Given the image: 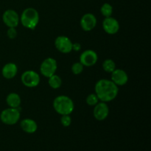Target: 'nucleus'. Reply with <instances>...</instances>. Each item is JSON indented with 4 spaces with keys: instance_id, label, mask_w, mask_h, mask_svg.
<instances>
[{
    "instance_id": "obj_20",
    "label": "nucleus",
    "mask_w": 151,
    "mask_h": 151,
    "mask_svg": "<svg viewBox=\"0 0 151 151\" xmlns=\"http://www.w3.org/2000/svg\"><path fill=\"white\" fill-rule=\"evenodd\" d=\"M86 103L90 106H94L98 103L99 99L96 94H90L86 97Z\"/></svg>"
},
{
    "instance_id": "obj_16",
    "label": "nucleus",
    "mask_w": 151,
    "mask_h": 151,
    "mask_svg": "<svg viewBox=\"0 0 151 151\" xmlns=\"http://www.w3.org/2000/svg\"><path fill=\"white\" fill-rule=\"evenodd\" d=\"M6 102L10 108L18 109L20 107L21 105V97L16 93H10L7 96Z\"/></svg>"
},
{
    "instance_id": "obj_2",
    "label": "nucleus",
    "mask_w": 151,
    "mask_h": 151,
    "mask_svg": "<svg viewBox=\"0 0 151 151\" xmlns=\"http://www.w3.org/2000/svg\"><path fill=\"white\" fill-rule=\"evenodd\" d=\"M53 108L59 114L69 115L74 111L75 105L70 97L60 95L55 98L53 101Z\"/></svg>"
},
{
    "instance_id": "obj_22",
    "label": "nucleus",
    "mask_w": 151,
    "mask_h": 151,
    "mask_svg": "<svg viewBox=\"0 0 151 151\" xmlns=\"http://www.w3.org/2000/svg\"><path fill=\"white\" fill-rule=\"evenodd\" d=\"M60 122L63 126L69 127L72 123V119L69 115H62L61 118H60Z\"/></svg>"
},
{
    "instance_id": "obj_3",
    "label": "nucleus",
    "mask_w": 151,
    "mask_h": 151,
    "mask_svg": "<svg viewBox=\"0 0 151 151\" xmlns=\"http://www.w3.org/2000/svg\"><path fill=\"white\" fill-rule=\"evenodd\" d=\"M20 21L24 27L34 29L39 22V14L35 8L28 7L22 12Z\"/></svg>"
},
{
    "instance_id": "obj_12",
    "label": "nucleus",
    "mask_w": 151,
    "mask_h": 151,
    "mask_svg": "<svg viewBox=\"0 0 151 151\" xmlns=\"http://www.w3.org/2000/svg\"><path fill=\"white\" fill-rule=\"evenodd\" d=\"M97 24V19L92 13L83 15L81 19V26L84 31H91Z\"/></svg>"
},
{
    "instance_id": "obj_21",
    "label": "nucleus",
    "mask_w": 151,
    "mask_h": 151,
    "mask_svg": "<svg viewBox=\"0 0 151 151\" xmlns=\"http://www.w3.org/2000/svg\"><path fill=\"white\" fill-rule=\"evenodd\" d=\"M83 65L81 62H77L75 63L72 66V72L75 75H79L83 71Z\"/></svg>"
},
{
    "instance_id": "obj_5",
    "label": "nucleus",
    "mask_w": 151,
    "mask_h": 151,
    "mask_svg": "<svg viewBox=\"0 0 151 151\" xmlns=\"http://www.w3.org/2000/svg\"><path fill=\"white\" fill-rule=\"evenodd\" d=\"M57 61L52 58H47L41 63L40 66V72L41 75L46 78H50L55 74L57 70Z\"/></svg>"
},
{
    "instance_id": "obj_19",
    "label": "nucleus",
    "mask_w": 151,
    "mask_h": 151,
    "mask_svg": "<svg viewBox=\"0 0 151 151\" xmlns=\"http://www.w3.org/2000/svg\"><path fill=\"white\" fill-rule=\"evenodd\" d=\"M100 12L105 17H110L113 13V7L109 3H104L100 8Z\"/></svg>"
},
{
    "instance_id": "obj_18",
    "label": "nucleus",
    "mask_w": 151,
    "mask_h": 151,
    "mask_svg": "<svg viewBox=\"0 0 151 151\" xmlns=\"http://www.w3.org/2000/svg\"><path fill=\"white\" fill-rule=\"evenodd\" d=\"M103 68L106 72L111 73L116 69V64L111 59H106L103 63Z\"/></svg>"
},
{
    "instance_id": "obj_23",
    "label": "nucleus",
    "mask_w": 151,
    "mask_h": 151,
    "mask_svg": "<svg viewBox=\"0 0 151 151\" xmlns=\"http://www.w3.org/2000/svg\"><path fill=\"white\" fill-rule=\"evenodd\" d=\"M7 37L10 39H14L17 36V31H16V27H9L7 32Z\"/></svg>"
},
{
    "instance_id": "obj_7",
    "label": "nucleus",
    "mask_w": 151,
    "mask_h": 151,
    "mask_svg": "<svg viewBox=\"0 0 151 151\" xmlns=\"http://www.w3.org/2000/svg\"><path fill=\"white\" fill-rule=\"evenodd\" d=\"M72 42L68 37L60 35L56 38L55 41V46L56 49L61 53L67 54L72 52Z\"/></svg>"
},
{
    "instance_id": "obj_24",
    "label": "nucleus",
    "mask_w": 151,
    "mask_h": 151,
    "mask_svg": "<svg viewBox=\"0 0 151 151\" xmlns=\"http://www.w3.org/2000/svg\"><path fill=\"white\" fill-rule=\"evenodd\" d=\"M81 49V46L79 43H75V44H72V50H75V51H79Z\"/></svg>"
},
{
    "instance_id": "obj_6",
    "label": "nucleus",
    "mask_w": 151,
    "mask_h": 151,
    "mask_svg": "<svg viewBox=\"0 0 151 151\" xmlns=\"http://www.w3.org/2000/svg\"><path fill=\"white\" fill-rule=\"evenodd\" d=\"M22 82L25 86L32 88L39 84L40 76L37 72L32 70H28L24 72L22 75Z\"/></svg>"
},
{
    "instance_id": "obj_9",
    "label": "nucleus",
    "mask_w": 151,
    "mask_h": 151,
    "mask_svg": "<svg viewBox=\"0 0 151 151\" xmlns=\"http://www.w3.org/2000/svg\"><path fill=\"white\" fill-rule=\"evenodd\" d=\"M98 60L97 53L91 50H88L82 52L80 56V62L85 66H94Z\"/></svg>"
},
{
    "instance_id": "obj_17",
    "label": "nucleus",
    "mask_w": 151,
    "mask_h": 151,
    "mask_svg": "<svg viewBox=\"0 0 151 151\" xmlns=\"http://www.w3.org/2000/svg\"><path fill=\"white\" fill-rule=\"evenodd\" d=\"M48 83L51 88H54V89H57L61 86L62 84V80L58 75H53L51 77L49 78Z\"/></svg>"
},
{
    "instance_id": "obj_1",
    "label": "nucleus",
    "mask_w": 151,
    "mask_h": 151,
    "mask_svg": "<svg viewBox=\"0 0 151 151\" xmlns=\"http://www.w3.org/2000/svg\"><path fill=\"white\" fill-rule=\"evenodd\" d=\"M94 90L99 100L104 103L114 100L119 91L117 86L112 81L107 79H102L97 81Z\"/></svg>"
},
{
    "instance_id": "obj_8",
    "label": "nucleus",
    "mask_w": 151,
    "mask_h": 151,
    "mask_svg": "<svg viewBox=\"0 0 151 151\" xmlns=\"http://www.w3.org/2000/svg\"><path fill=\"white\" fill-rule=\"evenodd\" d=\"M3 22L8 27H16L19 23V16L13 10H7L2 15Z\"/></svg>"
},
{
    "instance_id": "obj_14",
    "label": "nucleus",
    "mask_w": 151,
    "mask_h": 151,
    "mask_svg": "<svg viewBox=\"0 0 151 151\" xmlns=\"http://www.w3.org/2000/svg\"><path fill=\"white\" fill-rule=\"evenodd\" d=\"M18 72V68L15 63H7L3 66L1 69L2 76L6 79H12L16 75Z\"/></svg>"
},
{
    "instance_id": "obj_11",
    "label": "nucleus",
    "mask_w": 151,
    "mask_h": 151,
    "mask_svg": "<svg viewBox=\"0 0 151 151\" xmlns=\"http://www.w3.org/2000/svg\"><path fill=\"white\" fill-rule=\"evenodd\" d=\"M94 116L96 119L102 121L106 119L108 117L109 114V108L108 105L104 102L98 103L94 106Z\"/></svg>"
},
{
    "instance_id": "obj_4",
    "label": "nucleus",
    "mask_w": 151,
    "mask_h": 151,
    "mask_svg": "<svg viewBox=\"0 0 151 151\" xmlns=\"http://www.w3.org/2000/svg\"><path fill=\"white\" fill-rule=\"evenodd\" d=\"M20 119V111L19 108L14 109V108H8L0 114V119L1 122L7 125H15L19 122Z\"/></svg>"
},
{
    "instance_id": "obj_13",
    "label": "nucleus",
    "mask_w": 151,
    "mask_h": 151,
    "mask_svg": "<svg viewBox=\"0 0 151 151\" xmlns=\"http://www.w3.org/2000/svg\"><path fill=\"white\" fill-rule=\"evenodd\" d=\"M111 81L116 86H124L128 83V76L126 72L120 69H115L111 72Z\"/></svg>"
},
{
    "instance_id": "obj_10",
    "label": "nucleus",
    "mask_w": 151,
    "mask_h": 151,
    "mask_svg": "<svg viewBox=\"0 0 151 151\" xmlns=\"http://www.w3.org/2000/svg\"><path fill=\"white\" fill-rule=\"evenodd\" d=\"M103 28L108 34L114 35L119 31V24L116 19L111 16L106 17L103 22Z\"/></svg>"
},
{
    "instance_id": "obj_15",
    "label": "nucleus",
    "mask_w": 151,
    "mask_h": 151,
    "mask_svg": "<svg viewBox=\"0 0 151 151\" xmlns=\"http://www.w3.org/2000/svg\"><path fill=\"white\" fill-rule=\"evenodd\" d=\"M21 128L27 134H33L38 129V125L35 120L31 119H24L20 123Z\"/></svg>"
}]
</instances>
